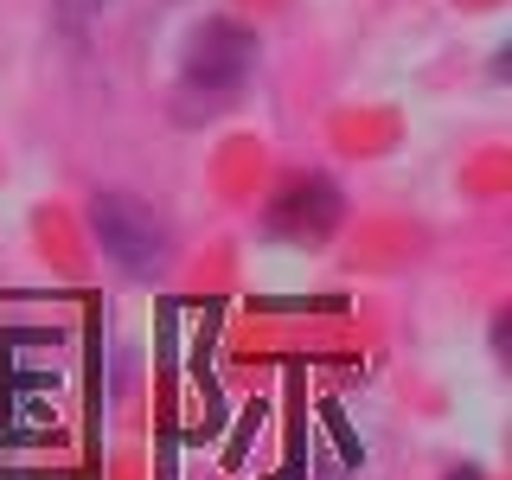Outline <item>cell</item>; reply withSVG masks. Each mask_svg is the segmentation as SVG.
Wrapping results in <instances>:
<instances>
[{"mask_svg": "<svg viewBox=\"0 0 512 480\" xmlns=\"http://www.w3.org/2000/svg\"><path fill=\"white\" fill-rule=\"evenodd\" d=\"M256 71V32L237 26V20H199L180 52V84L186 96H199V103H231V96H244Z\"/></svg>", "mask_w": 512, "mask_h": 480, "instance_id": "1", "label": "cell"}, {"mask_svg": "<svg viewBox=\"0 0 512 480\" xmlns=\"http://www.w3.org/2000/svg\"><path fill=\"white\" fill-rule=\"evenodd\" d=\"M340 224H346V192L327 173H288L263 205V231L295 250H320Z\"/></svg>", "mask_w": 512, "mask_h": 480, "instance_id": "2", "label": "cell"}, {"mask_svg": "<svg viewBox=\"0 0 512 480\" xmlns=\"http://www.w3.org/2000/svg\"><path fill=\"white\" fill-rule=\"evenodd\" d=\"M90 237L116 269H154L167 256V224L154 218V205L128 199V192H96L90 199Z\"/></svg>", "mask_w": 512, "mask_h": 480, "instance_id": "3", "label": "cell"}, {"mask_svg": "<svg viewBox=\"0 0 512 480\" xmlns=\"http://www.w3.org/2000/svg\"><path fill=\"white\" fill-rule=\"evenodd\" d=\"M58 13H64V26H84L103 13V0H58Z\"/></svg>", "mask_w": 512, "mask_h": 480, "instance_id": "4", "label": "cell"}, {"mask_svg": "<svg viewBox=\"0 0 512 480\" xmlns=\"http://www.w3.org/2000/svg\"><path fill=\"white\" fill-rule=\"evenodd\" d=\"M442 480H487V474H480V468H468V461H461V468H448Z\"/></svg>", "mask_w": 512, "mask_h": 480, "instance_id": "5", "label": "cell"}]
</instances>
